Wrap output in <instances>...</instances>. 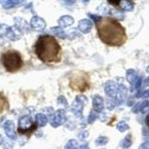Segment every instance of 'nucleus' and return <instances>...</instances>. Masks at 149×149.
Wrapping results in <instances>:
<instances>
[{
  "instance_id": "f257e3e1",
  "label": "nucleus",
  "mask_w": 149,
  "mask_h": 149,
  "mask_svg": "<svg viewBox=\"0 0 149 149\" xmlns=\"http://www.w3.org/2000/svg\"><path fill=\"white\" fill-rule=\"evenodd\" d=\"M98 35L101 40L110 46H120L127 40L125 29L115 19L102 17L96 23Z\"/></svg>"
},
{
  "instance_id": "f03ea898",
  "label": "nucleus",
  "mask_w": 149,
  "mask_h": 149,
  "mask_svg": "<svg viewBox=\"0 0 149 149\" xmlns=\"http://www.w3.org/2000/svg\"><path fill=\"white\" fill-rule=\"evenodd\" d=\"M34 51L38 58L43 63H58L61 60V47L52 36H40L36 42Z\"/></svg>"
},
{
  "instance_id": "7ed1b4c3",
  "label": "nucleus",
  "mask_w": 149,
  "mask_h": 149,
  "mask_svg": "<svg viewBox=\"0 0 149 149\" xmlns=\"http://www.w3.org/2000/svg\"><path fill=\"white\" fill-rule=\"evenodd\" d=\"M1 62L8 72H16L23 66L21 54L16 50H8L2 54Z\"/></svg>"
},
{
  "instance_id": "20e7f679",
  "label": "nucleus",
  "mask_w": 149,
  "mask_h": 149,
  "mask_svg": "<svg viewBox=\"0 0 149 149\" xmlns=\"http://www.w3.org/2000/svg\"><path fill=\"white\" fill-rule=\"evenodd\" d=\"M70 86L74 90L84 92L90 88L89 78L84 72L74 74L70 79Z\"/></svg>"
},
{
  "instance_id": "39448f33",
  "label": "nucleus",
  "mask_w": 149,
  "mask_h": 149,
  "mask_svg": "<svg viewBox=\"0 0 149 149\" xmlns=\"http://www.w3.org/2000/svg\"><path fill=\"white\" fill-rule=\"evenodd\" d=\"M36 128L37 125L29 116H25L19 120L18 132L20 134H31Z\"/></svg>"
},
{
  "instance_id": "423d86ee",
  "label": "nucleus",
  "mask_w": 149,
  "mask_h": 149,
  "mask_svg": "<svg viewBox=\"0 0 149 149\" xmlns=\"http://www.w3.org/2000/svg\"><path fill=\"white\" fill-rule=\"evenodd\" d=\"M87 102H88V100H87V97L86 96L84 95H77L75 100H74V102L72 103V112L77 117L81 116L84 104L86 105Z\"/></svg>"
},
{
  "instance_id": "0eeeda50",
  "label": "nucleus",
  "mask_w": 149,
  "mask_h": 149,
  "mask_svg": "<svg viewBox=\"0 0 149 149\" xmlns=\"http://www.w3.org/2000/svg\"><path fill=\"white\" fill-rule=\"evenodd\" d=\"M66 119V112L63 109H58L53 113V116L51 117L50 124L53 127H59L61 125H63L65 123Z\"/></svg>"
},
{
  "instance_id": "6e6552de",
  "label": "nucleus",
  "mask_w": 149,
  "mask_h": 149,
  "mask_svg": "<svg viewBox=\"0 0 149 149\" xmlns=\"http://www.w3.org/2000/svg\"><path fill=\"white\" fill-rule=\"evenodd\" d=\"M30 25L31 29L36 31H42L46 27V23L44 19L37 16H34L31 18Z\"/></svg>"
},
{
  "instance_id": "1a4fd4ad",
  "label": "nucleus",
  "mask_w": 149,
  "mask_h": 149,
  "mask_svg": "<svg viewBox=\"0 0 149 149\" xmlns=\"http://www.w3.org/2000/svg\"><path fill=\"white\" fill-rule=\"evenodd\" d=\"M4 130L6 134V135L8 136L10 139L15 140L17 139V134L15 131V125H14V122L11 120H7L5 122L3 125Z\"/></svg>"
},
{
  "instance_id": "9d476101",
  "label": "nucleus",
  "mask_w": 149,
  "mask_h": 149,
  "mask_svg": "<svg viewBox=\"0 0 149 149\" xmlns=\"http://www.w3.org/2000/svg\"><path fill=\"white\" fill-rule=\"evenodd\" d=\"M119 87L117 84L113 81H107L104 85V92L106 95L111 98H116L118 93Z\"/></svg>"
},
{
  "instance_id": "9b49d317",
  "label": "nucleus",
  "mask_w": 149,
  "mask_h": 149,
  "mask_svg": "<svg viewBox=\"0 0 149 149\" xmlns=\"http://www.w3.org/2000/svg\"><path fill=\"white\" fill-rule=\"evenodd\" d=\"M22 31L14 26H12V27H10V26L6 37H7L10 40L16 41L20 39L21 37H22Z\"/></svg>"
},
{
  "instance_id": "f8f14e48",
  "label": "nucleus",
  "mask_w": 149,
  "mask_h": 149,
  "mask_svg": "<svg viewBox=\"0 0 149 149\" xmlns=\"http://www.w3.org/2000/svg\"><path fill=\"white\" fill-rule=\"evenodd\" d=\"M127 90L126 88V86L125 85H120L119 87V90H118L116 96L115 98V102L117 104H122L125 102V100L126 99V97H127Z\"/></svg>"
},
{
  "instance_id": "ddd939ff",
  "label": "nucleus",
  "mask_w": 149,
  "mask_h": 149,
  "mask_svg": "<svg viewBox=\"0 0 149 149\" xmlns=\"http://www.w3.org/2000/svg\"><path fill=\"white\" fill-rule=\"evenodd\" d=\"M78 29H79L82 33L84 34H88L91 31L92 27H93V24L91 21L87 19H83L81 20L78 22Z\"/></svg>"
},
{
  "instance_id": "4468645a",
  "label": "nucleus",
  "mask_w": 149,
  "mask_h": 149,
  "mask_svg": "<svg viewBox=\"0 0 149 149\" xmlns=\"http://www.w3.org/2000/svg\"><path fill=\"white\" fill-rule=\"evenodd\" d=\"M93 110L97 113H100L104 110V100L100 95H95L93 98Z\"/></svg>"
},
{
  "instance_id": "2eb2a0df",
  "label": "nucleus",
  "mask_w": 149,
  "mask_h": 149,
  "mask_svg": "<svg viewBox=\"0 0 149 149\" xmlns=\"http://www.w3.org/2000/svg\"><path fill=\"white\" fill-rule=\"evenodd\" d=\"M14 22H15V26L18 29L21 31L23 34L24 32H28L29 31V26L24 19L21 17H15L14 18Z\"/></svg>"
},
{
  "instance_id": "dca6fc26",
  "label": "nucleus",
  "mask_w": 149,
  "mask_h": 149,
  "mask_svg": "<svg viewBox=\"0 0 149 149\" xmlns=\"http://www.w3.org/2000/svg\"><path fill=\"white\" fill-rule=\"evenodd\" d=\"M74 20L73 17H72L70 15H64L63 17H60L58 19V24L60 27L61 28H66L69 26H72L74 23Z\"/></svg>"
},
{
  "instance_id": "f3484780",
  "label": "nucleus",
  "mask_w": 149,
  "mask_h": 149,
  "mask_svg": "<svg viewBox=\"0 0 149 149\" xmlns=\"http://www.w3.org/2000/svg\"><path fill=\"white\" fill-rule=\"evenodd\" d=\"M126 78H127V81L130 83V84L131 86H135V84L137 81V74L136 72V71L133 69H129L126 72Z\"/></svg>"
},
{
  "instance_id": "a211bd4d",
  "label": "nucleus",
  "mask_w": 149,
  "mask_h": 149,
  "mask_svg": "<svg viewBox=\"0 0 149 149\" xmlns=\"http://www.w3.org/2000/svg\"><path fill=\"white\" fill-rule=\"evenodd\" d=\"M121 9L125 11H132L134 8V4L132 1H129V0H124L121 1L119 4Z\"/></svg>"
},
{
  "instance_id": "6ab92c4d",
  "label": "nucleus",
  "mask_w": 149,
  "mask_h": 149,
  "mask_svg": "<svg viewBox=\"0 0 149 149\" xmlns=\"http://www.w3.org/2000/svg\"><path fill=\"white\" fill-rule=\"evenodd\" d=\"M23 2H25L24 1H17V0H7V1H4L2 3V6L5 9H10L22 5V3Z\"/></svg>"
},
{
  "instance_id": "aec40b11",
  "label": "nucleus",
  "mask_w": 149,
  "mask_h": 149,
  "mask_svg": "<svg viewBox=\"0 0 149 149\" xmlns=\"http://www.w3.org/2000/svg\"><path fill=\"white\" fill-rule=\"evenodd\" d=\"M51 31L54 34L55 36H57L58 37L61 38V39H65L66 37V32L64 31L63 29L60 26H55V27H52L51 29Z\"/></svg>"
},
{
  "instance_id": "412c9836",
  "label": "nucleus",
  "mask_w": 149,
  "mask_h": 149,
  "mask_svg": "<svg viewBox=\"0 0 149 149\" xmlns=\"http://www.w3.org/2000/svg\"><path fill=\"white\" fill-rule=\"evenodd\" d=\"M36 121L39 127H45L48 123V119L43 113H38L36 115Z\"/></svg>"
},
{
  "instance_id": "4be33fe9",
  "label": "nucleus",
  "mask_w": 149,
  "mask_h": 149,
  "mask_svg": "<svg viewBox=\"0 0 149 149\" xmlns=\"http://www.w3.org/2000/svg\"><path fill=\"white\" fill-rule=\"evenodd\" d=\"M132 143V136L130 134H129L122 139V142H121V147L124 149L129 148L131 146Z\"/></svg>"
},
{
  "instance_id": "5701e85b",
  "label": "nucleus",
  "mask_w": 149,
  "mask_h": 149,
  "mask_svg": "<svg viewBox=\"0 0 149 149\" xmlns=\"http://www.w3.org/2000/svg\"><path fill=\"white\" fill-rule=\"evenodd\" d=\"M8 107V102L7 98L2 93H0V113Z\"/></svg>"
},
{
  "instance_id": "b1692460",
  "label": "nucleus",
  "mask_w": 149,
  "mask_h": 149,
  "mask_svg": "<svg viewBox=\"0 0 149 149\" xmlns=\"http://www.w3.org/2000/svg\"><path fill=\"white\" fill-rule=\"evenodd\" d=\"M78 143L76 139H72L67 142L65 146L64 149H78Z\"/></svg>"
},
{
  "instance_id": "393cba45",
  "label": "nucleus",
  "mask_w": 149,
  "mask_h": 149,
  "mask_svg": "<svg viewBox=\"0 0 149 149\" xmlns=\"http://www.w3.org/2000/svg\"><path fill=\"white\" fill-rule=\"evenodd\" d=\"M116 128L117 130H119V131H120L121 133H123L125 132V131H126L127 130H128V129L130 128V127H129V125L125 122L121 121V122H119V123L117 124Z\"/></svg>"
},
{
  "instance_id": "a878e982",
  "label": "nucleus",
  "mask_w": 149,
  "mask_h": 149,
  "mask_svg": "<svg viewBox=\"0 0 149 149\" xmlns=\"http://www.w3.org/2000/svg\"><path fill=\"white\" fill-rule=\"evenodd\" d=\"M109 142V139L107 136H98V138L95 140V143H96L98 146H104Z\"/></svg>"
},
{
  "instance_id": "bb28decb",
  "label": "nucleus",
  "mask_w": 149,
  "mask_h": 149,
  "mask_svg": "<svg viewBox=\"0 0 149 149\" xmlns=\"http://www.w3.org/2000/svg\"><path fill=\"white\" fill-rule=\"evenodd\" d=\"M149 110V101L146 100L142 102L140 105V110L139 111L142 113H146Z\"/></svg>"
},
{
  "instance_id": "cd10ccee",
  "label": "nucleus",
  "mask_w": 149,
  "mask_h": 149,
  "mask_svg": "<svg viewBox=\"0 0 149 149\" xmlns=\"http://www.w3.org/2000/svg\"><path fill=\"white\" fill-rule=\"evenodd\" d=\"M98 114H97V112L95 111V110H91V112H90V116H89V118H88V122L90 124H92L93 123V122H95V120H96V119L98 118Z\"/></svg>"
},
{
  "instance_id": "c85d7f7f",
  "label": "nucleus",
  "mask_w": 149,
  "mask_h": 149,
  "mask_svg": "<svg viewBox=\"0 0 149 149\" xmlns=\"http://www.w3.org/2000/svg\"><path fill=\"white\" fill-rule=\"evenodd\" d=\"M58 103L59 105L62 104V105H63V106H65V107H68L67 101H66V98H65L64 96H63V95H61V96L58 97Z\"/></svg>"
},
{
  "instance_id": "c756f323",
  "label": "nucleus",
  "mask_w": 149,
  "mask_h": 149,
  "mask_svg": "<svg viewBox=\"0 0 149 149\" xmlns=\"http://www.w3.org/2000/svg\"><path fill=\"white\" fill-rule=\"evenodd\" d=\"M89 136V132L87 130H83L80 133L79 135H78V137H79L80 139H81V140H84V139H86V137H88Z\"/></svg>"
},
{
  "instance_id": "7c9ffc66",
  "label": "nucleus",
  "mask_w": 149,
  "mask_h": 149,
  "mask_svg": "<svg viewBox=\"0 0 149 149\" xmlns=\"http://www.w3.org/2000/svg\"><path fill=\"white\" fill-rule=\"evenodd\" d=\"M88 16L90 17V19H92L95 23H97L98 22L101 20V19L102 18V17L98 15H95V14H88Z\"/></svg>"
},
{
  "instance_id": "2f4dec72",
  "label": "nucleus",
  "mask_w": 149,
  "mask_h": 149,
  "mask_svg": "<svg viewBox=\"0 0 149 149\" xmlns=\"http://www.w3.org/2000/svg\"><path fill=\"white\" fill-rule=\"evenodd\" d=\"M138 149H149V139H147L146 142H142L139 146Z\"/></svg>"
},
{
  "instance_id": "473e14b6",
  "label": "nucleus",
  "mask_w": 149,
  "mask_h": 149,
  "mask_svg": "<svg viewBox=\"0 0 149 149\" xmlns=\"http://www.w3.org/2000/svg\"><path fill=\"white\" fill-rule=\"evenodd\" d=\"M142 83V79L141 77H139V78H138L137 81H136V82L135 84V89H136V90H139V89H141Z\"/></svg>"
},
{
  "instance_id": "72a5a7b5",
  "label": "nucleus",
  "mask_w": 149,
  "mask_h": 149,
  "mask_svg": "<svg viewBox=\"0 0 149 149\" xmlns=\"http://www.w3.org/2000/svg\"><path fill=\"white\" fill-rule=\"evenodd\" d=\"M140 105H141L140 103L136 104L134 105V107H133L132 109V113H137L140 110Z\"/></svg>"
},
{
  "instance_id": "f704fd0d",
  "label": "nucleus",
  "mask_w": 149,
  "mask_h": 149,
  "mask_svg": "<svg viewBox=\"0 0 149 149\" xmlns=\"http://www.w3.org/2000/svg\"><path fill=\"white\" fill-rule=\"evenodd\" d=\"M120 2L121 1H112V0H109V1H107L108 3H110V5H114V6H118V5H119Z\"/></svg>"
},
{
  "instance_id": "c9c22d12",
  "label": "nucleus",
  "mask_w": 149,
  "mask_h": 149,
  "mask_svg": "<svg viewBox=\"0 0 149 149\" xmlns=\"http://www.w3.org/2000/svg\"><path fill=\"white\" fill-rule=\"evenodd\" d=\"M142 96L144 97V98H149V89L148 90H146L143 92V94H142Z\"/></svg>"
},
{
  "instance_id": "e433bc0d",
  "label": "nucleus",
  "mask_w": 149,
  "mask_h": 149,
  "mask_svg": "<svg viewBox=\"0 0 149 149\" xmlns=\"http://www.w3.org/2000/svg\"><path fill=\"white\" fill-rule=\"evenodd\" d=\"M142 94H143V92L142 91L141 89H139V90H138L137 93H136V98H140L141 96H142Z\"/></svg>"
},
{
  "instance_id": "4c0bfd02",
  "label": "nucleus",
  "mask_w": 149,
  "mask_h": 149,
  "mask_svg": "<svg viewBox=\"0 0 149 149\" xmlns=\"http://www.w3.org/2000/svg\"><path fill=\"white\" fill-rule=\"evenodd\" d=\"M78 149H90L88 145H81L78 148Z\"/></svg>"
},
{
  "instance_id": "58836bf2",
  "label": "nucleus",
  "mask_w": 149,
  "mask_h": 149,
  "mask_svg": "<svg viewBox=\"0 0 149 149\" xmlns=\"http://www.w3.org/2000/svg\"><path fill=\"white\" fill-rule=\"evenodd\" d=\"M144 86H149V76L145 79L144 81Z\"/></svg>"
},
{
  "instance_id": "ea45409f",
  "label": "nucleus",
  "mask_w": 149,
  "mask_h": 149,
  "mask_svg": "<svg viewBox=\"0 0 149 149\" xmlns=\"http://www.w3.org/2000/svg\"><path fill=\"white\" fill-rule=\"evenodd\" d=\"M142 131H143V135L144 136H148L149 135V130H148V129L146 128H143V130H142Z\"/></svg>"
},
{
  "instance_id": "a19ab883",
  "label": "nucleus",
  "mask_w": 149,
  "mask_h": 149,
  "mask_svg": "<svg viewBox=\"0 0 149 149\" xmlns=\"http://www.w3.org/2000/svg\"><path fill=\"white\" fill-rule=\"evenodd\" d=\"M146 124L148 127H149V113L148 114L146 118Z\"/></svg>"
},
{
  "instance_id": "79ce46f5",
  "label": "nucleus",
  "mask_w": 149,
  "mask_h": 149,
  "mask_svg": "<svg viewBox=\"0 0 149 149\" xmlns=\"http://www.w3.org/2000/svg\"><path fill=\"white\" fill-rule=\"evenodd\" d=\"M134 100L133 99H129L128 100V103H127V105L128 106H131V105H133V104H134Z\"/></svg>"
},
{
  "instance_id": "37998d69",
  "label": "nucleus",
  "mask_w": 149,
  "mask_h": 149,
  "mask_svg": "<svg viewBox=\"0 0 149 149\" xmlns=\"http://www.w3.org/2000/svg\"><path fill=\"white\" fill-rule=\"evenodd\" d=\"M3 143V138H2V136H1V134H0V146Z\"/></svg>"
},
{
  "instance_id": "c03bdc74",
  "label": "nucleus",
  "mask_w": 149,
  "mask_h": 149,
  "mask_svg": "<svg viewBox=\"0 0 149 149\" xmlns=\"http://www.w3.org/2000/svg\"><path fill=\"white\" fill-rule=\"evenodd\" d=\"M101 149H105V148H101Z\"/></svg>"
}]
</instances>
